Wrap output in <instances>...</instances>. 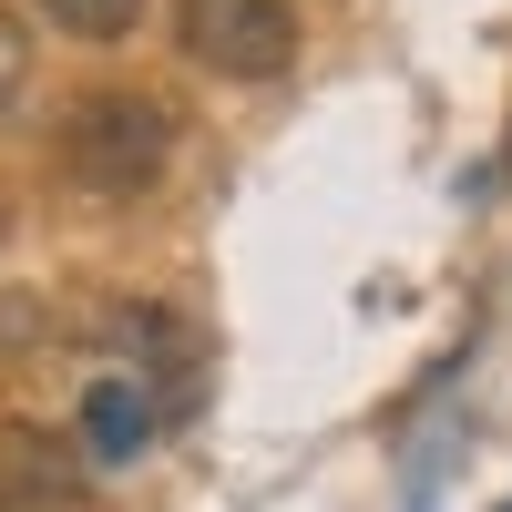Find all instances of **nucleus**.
<instances>
[{"label": "nucleus", "mask_w": 512, "mask_h": 512, "mask_svg": "<svg viewBox=\"0 0 512 512\" xmlns=\"http://www.w3.org/2000/svg\"><path fill=\"white\" fill-rule=\"evenodd\" d=\"M502 512H512V502H502Z\"/></svg>", "instance_id": "0eeeda50"}, {"label": "nucleus", "mask_w": 512, "mask_h": 512, "mask_svg": "<svg viewBox=\"0 0 512 512\" xmlns=\"http://www.w3.org/2000/svg\"><path fill=\"white\" fill-rule=\"evenodd\" d=\"M82 492H93V461L62 451L52 431H0V512H82Z\"/></svg>", "instance_id": "7ed1b4c3"}, {"label": "nucleus", "mask_w": 512, "mask_h": 512, "mask_svg": "<svg viewBox=\"0 0 512 512\" xmlns=\"http://www.w3.org/2000/svg\"><path fill=\"white\" fill-rule=\"evenodd\" d=\"M144 441H154V390L134 369H103L93 390H82V461H93V472H123Z\"/></svg>", "instance_id": "20e7f679"}, {"label": "nucleus", "mask_w": 512, "mask_h": 512, "mask_svg": "<svg viewBox=\"0 0 512 512\" xmlns=\"http://www.w3.org/2000/svg\"><path fill=\"white\" fill-rule=\"evenodd\" d=\"M41 11H52L72 41H123V31L144 21V0H41Z\"/></svg>", "instance_id": "39448f33"}, {"label": "nucleus", "mask_w": 512, "mask_h": 512, "mask_svg": "<svg viewBox=\"0 0 512 512\" xmlns=\"http://www.w3.org/2000/svg\"><path fill=\"white\" fill-rule=\"evenodd\" d=\"M52 144H62V175L82 195L123 205V195H154L164 185V164H175V113H164L154 93H82Z\"/></svg>", "instance_id": "f257e3e1"}, {"label": "nucleus", "mask_w": 512, "mask_h": 512, "mask_svg": "<svg viewBox=\"0 0 512 512\" xmlns=\"http://www.w3.org/2000/svg\"><path fill=\"white\" fill-rule=\"evenodd\" d=\"M175 52L216 82H277L297 62V11L287 0H175Z\"/></svg>", "instance_id": "f03ea898"}, {"label": "nucleus", "mask_w": 512, "mask_h": 512, "mask_svg": "<svg viewBox=\"0 0 512 512\" xmlns=\"http://www.w3.org/2000/svg\"><path fill=\"white\" fill-rule=\"evenodd\" d=\"M21 72H31V41H21V21H11V11H0V113H11Z\"/></svg>", "instance_id": "423d86ee"}]
</instances>
